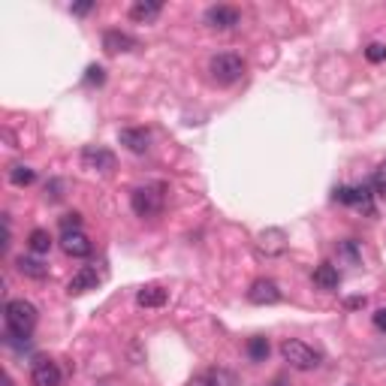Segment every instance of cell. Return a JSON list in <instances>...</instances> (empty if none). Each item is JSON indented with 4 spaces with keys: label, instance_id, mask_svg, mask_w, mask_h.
<instances>
[{
    "label": "cell",
    "instance_id": "25",
    "mask_svg": "<svg viewBox=\"0 0 386 386\" xmlns=\"http://www.w3.org/2000/svg\"><path fill=\"white\" fill-rule=\"evenodd\" d=\"M335 199L344 202V206H353V202H356V190L353 187H335Z\"/></svg>",
    "mask_w": 386,
    "mask_h": 386
},
{
    "label": "cell",
    "instance_id": "21",
    "mask_svg": "<svg viewBox=\"0 0 386 386\" xmlns=\"http://www.w3.org/2000/svg\"><path fill=\"white\" fill-rule=\"evenodd\" d=\"M269 350H272V347H269V341L266 338H250L248 341V356H250V362H266L269 359Z\"/></svg>",
    "mask_w": 386,
    "mask_h": 386
},
{
    "label": "cell",
    "instance_id": "3",
    "mask_svg": "<svg viewBox=\"0 0 386 386\" xmlns=\"http://www.w3.org/2000/svg\"><path fill=\"white\" fill-rule=\"evenodd\" d=\"M281 356L290 369H296V371H311L320 365V353H317L314 347H308L305 341H299V338L281 341Z\"/></svg>",
    "mask_w": 386,
    "mask_h": 386
},
{
    "label": "cell",
    "instance_id": "2",
    "mask_svg": "<svg viewBox=\"0 0 386 386\" xmlns=\"http://www.w3.org/2000/svg\"><path fill=\"white\" fill-rule=\"evenodd\" d=\"M130 206L139 217H157L163 206H166V185L154 181V185H142L130 193Z\"/></svg>",
    "mask_w": 386,
    "mask_h": 386
},
{
    "label": "cell",
    "instance_id": "7",
    "mask_svg": "<svg viewBox=\"0 0 386 386\" xmlns=\"http://www.w3.org/2000/svg\"><path fill=\"white\" fill-rule=\"evenodd\" d=\"M257 250L263 257H281L287 250V233H284V229H278V227L263 229V233L257 236Z\"/></svg>",
    "mask_w": 386,
    "mask_h": 386
},
{
    "label": "cell",
    "instance_id": "8",
    "mask_svg": "<svg viewBox=\"0 0 386 386\" xmlns=\"http://www.w3.org/2000/svg\"><path fill=\"white\" fill-rule=\"evenodd\" d=\"M281 287H278L275 281H269V278H259V281L250 284L248 290V299L254 305H275V302H281Z\"/></svg>",
    "mask_w": 386,
    "mask_h": 386
},
{
    "label": "cell",
    "instance_id": "29",
    "mask_svg": "<svg viewBox=\"0 0 386 386\" xmlns=\"http://www.w3.org/2000/svg\"><path fill=\"white\" fill-rule=\"evenodd\" d=\"M371 187L378 190V196H380V199H386V178H380V176H378V178H374V185H371Z\"/></svg>",
    "mask_w": 386,
    "mask_h": 386
},
{
    "label": "cell",
    "instance_id": "12",
    "mask_svg": "<svg viewBox=\"0 0 386 386\" xmlns=\"http://www.w3.org/2000/svg\"><path fill=\"white\" fill-rule=\"evenodd\" d=\"M61 248L66 257H88L91 254V238L82 233V229H70V233L61 236Z\"/></svg>",
    "mask_w": 386,
    "mask_h": 386
},
{
    "label": "cell",
    "instance_id": "4",
    "mask_svg": "<svg viewBox=\"0 0 386 386\" xmlns=\"http://www.w3.org/2000/svg\"><path fill=\"white\" fill-rule=\"evenodd\" d=\"M208 73H211V79L220 85H233L245 76V61L233 52H220L208 61Z\"/></svg>",
    "mask_w": 386,
    "mask_h": 386
},
{
    "label": "cell",
    "instance_id": "9",
    "mask_svg": "<svg viewBox=\"0 0 386 386\" xmlns=\"http://www.w3.org/2000/svg\"><path fill=\"white\" fill-rule=\"evenodd\" d=\"M64 374L57 369V362L52 359H36L34 362V371H31V383L34 386H61Z\"/></svg>",
    "mask_w": 386,
    "mask_h": 386
},
{
    "label": "cell",
    "instance_id": "20",
    "mask_svg": "<svg viewBox=\"0 0 386 386\" xmlns=\"http://www.w3.org/2000/svg\"><path fill=\"white\" fill-rule=\"evenodd\" d=\"M27 248H31L34 254H48V250H52V236H48L45 229H34V233L27 236Z\"/></svg>",
    "mask_w": 386,
    "mask_h": 386
},
{
    "label": "cell",
    "instance_id": "1",
    "mask_svg": "<svg viewBox=\"0 0 386 386\" xmlns=\"http://www.w3.org/2000/svg\"><path fill=\"white\" fill-rule=\"evenodd\" d=\"M3 320H6V329L15 332V335H31L36 320H40V311L27 302V299H9L3 305Z\"/></svg>",
    "mask_w": 386,
    "mask_h": 386
},
{
    "label": "cell",
    "instance_id": "16",
    "mask_svg": "<svg viewBox=\"0 0 386 386\" xmlns=\"http://www.w3.org/2000/svg\"><path fill=\"white\" fill-rule=\"evenodd\" d=\"M163 13V3L160 0H136V3L130 6V18L133 22H142V24H148V22H154Z\"/></svg>",
    "mask_w": 386,
    "mask_h": 386
},
{
    "label": "cell",
    "instance_id": "13",
    "mask_svg": "<svg viewBox=\"0 0 386 386\" xmlns=\"http://www.w3.org/2000/svg\"><path fill=\"white\" fill-rule=\"evenodd\" d=\"M190 386H238V378L227 369H206L190 380Z\"/></svg>",
    "mask_w": 386,
    "mask_h": 386
},
{
    "label": "cell",
    "instance_id": "22",
    "mask_svg": "<svg viewBox=\"0 0 386 386\" xmlns=\"http://www.w3.org/2000/svg\"><path fill=\"white\" fill-rule=\"evenodd\" d=\"M338 254L347 257V259H350V263H359V248H356V241H353V238L338 241Z\"/></svg>",
    "mask_w": 386,
    "mask_h": 386
},
{
    "label": "cell",
    "instance_id": "18",
    "mask_svg": "<svg viewBox=\"0 0 386 386\" xmlns=\"http://www.w3.org/2000/svg\"><path fill=\"white\" fill-rule=\"evenodd\" d=\"M15 269L24 278H34V281H43V278H48V266L43 263V259H36V257H18L15 259Z\"/></svg>",
    "mask_w": 386,
    "mask_h": 386
},
{
    "label": "cell",
    "instance_id": "26",
    "mask_svg": "<svg viewBox=\"0 0 386 386\" xmlns=\"http://www.w3.org/2000/svg\"><path fill=\"white\" fill-rule=\"evenodd\" d=\"M79 224H82V215H64V220H61V229L64 233H70V229H79Z\"/></svg>",
    "mask_w": 386,
    "mask_h": 386
},
{
    "label": "cell",
    "instance_id": "14",
    "mask_svg": "<svg viewBox=\"0 0 386 386\" xmlns=\"http://www.w3.org/2000/svg\"><path fill=\"white\" fill-rule=\"evenodd\" d=\"M166 299H169V293L163 290L160 284H145L139 293H136V302H139V308H163L166 305Z\"/></svg>",
    "mask_w": 386,
    "mask_h": 386
},
{
    "label": "cell",
    "instance_id": "6",
    "mask_svg": "<svg viewBox=\"0 0 386 386\" xmlns=\"http://www.w3.org/2000/svg\"><path fill=\"white\" fill-rule=\"evenodd\" d=\"M206 24L208 27H215V31H229V27H236L241 22V13L236 6H224V3H217V6H208L206 9Z\"/></svg>",
    "mask_w": 386,
    "mask_h": 386
},
{
    "label": "cell",
    "instance_id": "19",
    "mask_svg": "<svg viewBox=\"0 0 386 386\" xmlns=\"http://www.w3.org/2000/svg\"><path fill=\"white\" fill-rule=\"evenodd\" d=\"M9 181H13L15 187H27L36 181V172L31 166H24V163H15V166L9 169Z\"/></svg>",
    "mask_w": 386,
    "mask_h": 386
},
{
    "label": "cell",
    "instance_id": "23",
    "mask_svg": "<svg viewBox=\"0 0 386 386\" xmlns=\"http://www.w3.org/2000/svg\"><path fill=\"white\" fill-rule=\"evenodd\" d=\"M365 57H369L371 64H380V61H386V45H383V43H371L369 48H365Z\"/></svg>",
    "mask_w": 386,
    "mask_h": 386
},
{
    "label": "cell",
    "instance_id": "15",
    "mask_svg": "<svg viewBox=\"0 0 386 386\" xmlns=\"http://www.w3.org/2000/svg\"><path fill=\"white\" fill-rule=\"evenodd\" d=\"M103 48H106V55L130 52V48H136V40H133L130 34H121V31H106L103 34Z\"/></svg>",
    "mask_w": 386,
    "mask_h": 386
},
{
    "label": "cell",
    "instance_id": "33",
    "mask_svg": "<svg viewBox=\"0 0 386 386\" xmlns=\"http://www.w3.org/2000/svg\"><path fill=\"white\" fill-rule=\"evenodd\" d=\"M275 386H287V383H284V380H281V378H278V380H275Z\"/></svg>",
    "mask_w": 386,
    "mask_h": 386
},
{
    "label": "cell",
    "instance_id": "5",
    "mask_svg": "<svg viewBox=\"0 0 386 386\" xmlns=\"http://www.w3.org/2000/svg\"><path fill=\"white\" fill-rule=\"evenodd\" d=\"M82 166L91 172H109V169H115V154L109 148H103V145H85Z\"/></svg>",
    "mask_w": 386,
    "mask_h": 386
},
{
    "label": "cell",
    "instance_id": "30",
    "mask_svg": "<svg viewBox=\"0 0 386 386\" xmlns=\"http://www.w3.org/2000/svg\"><path fill=\"white\" fill-rule=\"evenodd\" d=\"M91 9H94V3H73V6H70V13L85 15V13H91Z\"/></svg>",
    "mask_w": 386,
    "mask_h": 386
},
{
    "label": "cell",
    "instance_id": "10",
    "mask_svg": "<svg viewBox=\"0 0 386 386\" xmlns=\"http://www.w3.org/2000/svg\"><path fill=\"white\" fill-rule=\"evenodd\" d=\"M118 142L133 154H145L151 148V133L145 127H124L118 130Z\"/></svg>",
    "mask_w": 386,
    "mask_h": 386
},
{
    "label": "cell",
    "instance_id": "27",
    "mask_svg": "<svg viewBox=\"0 0 386 386\" xmlns=\"http://www.w3.org/2000/svg\"><path fill=\"white\" fill-rule=\"evenodd\" d=\"M344 308H350V311H356V308H365V296H350L344 302Z\"/></svg>",
    "mask_w": 386,
    "mask_h": 386
},
{
    "label": "cell",
    "instance_id": "11",
    "mask_svg": "<svg viewBox=\"0 0 386 386\" xmlns=\"http://www.w3.org/2000/svg\"><path fill=\"white\" fill-rule=\"evenodd\" d=\"M96 284H100V275H96V269L94 266H82L79 272L70 278V284H66V293H70V296H82V293H88V290H96Z\"/></svg>",
    "mask_w": 386,
    "mask_h": 386
},
{
    "label": "cell",
    "instance_id": "32",
    "mask_svg": "<svg viewBox=\"0 0 386 386\" xmlns=\"http://www.w3.org/2000/svg\"><path fill=\"white\" fill-rule=\"evenodd\" d=\"M3 386H13V378H9V374H3Z\"/></svg>",
    "mask_w": 386,
    "mask_h": 386
},
{
    "label": "cell",
    "instance_id": "28",
    "mask_svg": "<svg viewBox=\"0 0 386 386\" xmlns=\"http://www.w3.org/2000/svg\"><path fill=\"white\" fill-rule=\"evenodd\" d=\"M374 326H378L380 332H386V308H380V311H374Z\"/></svg>",
    "mask_w": 386,
    "mask_h": 386
},
{
    "label": "cell",
    "instance_id": "17",
    "mask_svg": "<svg viewBox=\"0 0 386 386\" xmlns=\"http://www.w3.org/2000/svg\"><path fill=\"white\" fill-rule=\"evenodd\" d=\"M314 284L320 290H338V284H341V272H338V266L320 263L314 269Z\"/></svg>",
    "mask_w": 386,
    "mask_h": 386
},
{
    "label": "cell",
    "instance_id": "24",
    "mask_svg": "<svg viewBox=\"0 0 386 386\" xmlns=\"http://www.w3.org/2000/svg\"><path fill=\"white\" fill-rule=\"evenodd\" d=\"M103 79H106V70H103V66H96V64H91L88 76H85V85H103Z\"/></svg>",
    "mask_w": 386,
    "mask_h": 386
},
{
    "label": "cell",
    "instance_id": "31",
    "mask_svg": "<svg viewBox=\"0 0 386 386\" xmlns=\"http://www.w3.org/2000/svg\"><path fill=\"white\" fill-rule=\"evenodd\" d=\"M378 172H380V178H386V160H383L380 166H378Z\"/></svg>",
    "mask_w": 386,
    "mask_h": 386
}]
</instances>
